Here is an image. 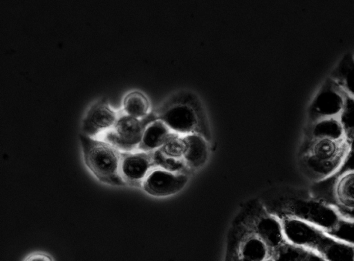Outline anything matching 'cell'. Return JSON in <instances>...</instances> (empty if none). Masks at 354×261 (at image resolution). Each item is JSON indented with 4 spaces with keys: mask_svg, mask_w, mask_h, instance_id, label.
Returning <instances> with one entry per match:
<instances>
[{
    "mask_svg": "<svg viewBox=\"0 0 354 261\" xmlns=\"http://www.w3.org/2000/svg\"><path fill=\"white\" fill-rule=\"evenodd\" d=\"M79 139L84 164L92 175L104 184L126 186L120 174L122 151L102 139L82 133Z\"/></svg>",
    "mask_w": 354,
    "mask_h": 261,
    "instance_id": "obj_1",
    "label": "cell"
},
{
    "mask_svg": "<svg viewBox=\"0 0 354 261\" xmlns=\"http://www.w3.org/2000/svg\"><path fill=\"white\" fill-rule=\"evenodd\" d=\"M283 215L310 222L326 232L333 228L341 217L334 204L313 195L290 200Z\"/></svg>",
    "mask_w": 354,
    "mask_h": 261,
    "instance_id": "obj_2",
    "label": "cell"
},
{
    "mask_svg": "<svg viewBox=\"0 0 354 261\" xmlns=\"http://www.w3.org/2000/svg\"><path fill=\"white\" fill-rule=\"evenodd\" d=\"M157 119L156 114L150 113L138 119L124 113L119 114L113 127L104 133L102 139L110 143L122 152L137 150L146 126Z\"/></svg>",
    "mask_w": 354,
    "mask_h": 261,
    "instance_id": "obj_3",
    "label": "cell"
},
{
    "mask_svg": "<svg viewBox=\"0 0 354 261\" xmlns=\"http://www.w3.org/2000/svg\"><path fill=\"white\" fill-rule=\"evenodd\" d=\"M286 241L317 253L328 237L321 228L299 218L283 215L280 218Z\"/></svg>",
    "mask_w": 354,
    "mask_h": 261,
    "instance_id": "obj_4",
    "label": "cell"
},
{
    "mask_svg": "<svg viewBox=\"0 0 354 261\" xmlns=\"http://www.w3.org/2000/svg\"><path fill=\"white\" fill-rule=\"evenodd\" d=\"M187 175L164 168L151 170L142 183L141 188L149 195L162 197L172 195L187 184Z\"/></svg>",
    "mask_w": 354,
    "mask_h": 261,
    "instance_id": "obj_5",
    "label": "cell"
},
{
    "mask_svg": "<svg viewBox=\"0 0 354 261\" xmlns=\"http://www.w3.org/2000/svg\"><path fill=\"white\" fill-rule=\"evenodd\" d=\"M118 115L111 107L106 97H102L90 106L81 124V133L94 138L111 129Z\"/></svg>",
    "mask_w": 354,
    "mask_h": 261,
    "instance_id": "obj_6",
    "label": "cell"
},
{
    "mask_svg": "<svg viewBox=\"0 0 354 261\" xmlns=\"http://www.w3.org/2000/svg\"><path fill=\"white\" fill-rule=\"evenodd\" d=\"M343 103L342 90L328 79L310 106L309 118L311 123L325 118L338 117Z\"/></svg>",
    "mask_w": 354,
    "mask_h": 261,
    "instance_id": "obj_7",
    "label": "cell"
},
{
    "mask_svg": "<svg viewBox=\"0 0 354 261\" xmlns=\"http://www.w3.org/2000/svg\"><path fill=\"white\" fill-rule=\"evenodd\" d=\"M153 165V152H121L120 174L126 186L141 187Z\"/></svg>",
    "mask_w": 354,
    "mask_h": 261,
    "instance_id": "obj_8",
    "label": "cell"
},
{
    "mask_svg": "<svg viewBox=\"0 0 354 261\" xmlns=\"http://www.w3.org/2000/svg\"><path fill=\"white\" fill-rule=\"evenodd\" d=\"M196 110L189 104L179 102L171 105L158 114L157 118L163 121L176 134L194 133L198 125Z\"/></svg>",
    "mask_w": 354,
    "mask_h": 261,
    "instance_id": "obj_9",
    "label": "cell"
},
{
    "mask_svg": "<svg viewBox=\"0 0 354 261\" xmlns=\"http://www.w3.org/2000/svg\"><path fill=\"white\" fill-rule=\"evenodd\" d=\"M352 144L346 138L341 139H310L304 153L319 160L343 164Z\"/></svg>",
    "mask_w": 354,
    "mask_h": 261,
    "instance_id": "obj_10",
    "label": "cell"
},
{
    "mask_svg": "<svg viewBox=\"0 0 354 261\" xmlns=\"http://www.w3.org/2000/svg\"><path fill=\"white\" fill-rule=\"evenodd\" d=\"M333 200L338 209H354V171L338 173L333 184Z\"/></svg>",
    "mask_w": 354,
    "mask_h": 261,
    "instance_id": "obj_11",
    "label": "cell"
},
{
    "mask_svg": "<svg viewBox=\"0 0 354 261\" xmlns=\"http://www.w3.org/2000/svg\"><path fill=\"white\" fill-rule=\"evenodd\" d=\"M301 167L310 180L319 183L335 177L342 164L319 160L308 154L303 153Z\"/></svg>",
    "mask_w": 354,
    "mask_h": 261,
    "instance_id": "obj_12",
    "label": "cell"
},
{
    "mask_svg": "<svg viewBox=\"0 0 354 261\" xmlns=\"http://www.w3.org/2000/svg\"><path fill=\"white\" fill-rule=\"evenodd\" d=\"M173 133L163 121L157 118L146 126L136 151L153 152L158 150Z\"/></svg>",
    "mask_w": 354,
    "mask_h": 261,
    "instance_id": "obj_13",
    "label": "cell"
},
{
    "mask_svg": "<svg viewBox=\"0 0 354 261\" xmlns=\"http://www.w3.org/2000/svg\"><path fill=\"white\" fill-rule=\"evenodd\" d=\"M255 231L271 251L286 240L281 219L277 216L265 215L261 217L257 222Z\"/></svg>",
    "mask_w": 354,
    "mask_h": 261,
    "instance_id": "obj_14",
    "label": "cell"
},
{
    "mask_svg": "<svg viewBox=\"0 0 354 261\" xmlns=\"http://www.w3.org/2000/svg\"><path fill=\"white\" fill-rule=\"evenodd\" d=\"M185 149L183 158L189 167L199 168L207 161L208 146L205 138L200 134L191 133L183 137Z\"/></svg>",
    "mask_w": 354,
    "mask_h": 261,
    "instance_id": "obj_15",
    "label": "cell"
},
{
    "mask_svg": "<svg viewBox=\"0 0 354 261\" xmlns=\"http://www.w3.org/2000/svg\"><path fill=\"white\" fill-rule=\"evenodd\" d=\"M329 79L343 92L354 97V57L352 54L342 58Z\"/></svg>",
    "mask_w": 354,
    "mask_h": 261,
    "instance_id": "obj_16",
    "label": "cell"
},
{
    "mask_svg": "<svg viewBox=\"0 0 354 261\" xmlns=\"http://www.w3.org/2000/svg\"><path fill=\"white\" fill-rule=\"evenodd\" d=\"M233 254L247 261H268L271 250L256 234L245 238Z\"/></svg>",
    "mask_w": 354,
    "mask_h": 261,
    "instance_id": "obj_17",
    "label": "cell"
},
{
    "mask_svg": "<svg viewBox=\"0 0 354 261\" xmlns=\"http://www.w3.org/2000/svg\"><path fill=\"white\" fill-rule=\"evenodd\" d=\"M327 261H354V246L328 235L317 251Z\"/></svg>",
    "mask_w": 354,
    "mask_h": 261,
    "instance_id": "obj_18",
    "label": "cell"
},
{
    "mask_svg": "<svg viewBox=\"0 0 354 261\" xmlns=\"http://www.w3.org/2000/svg\"><path fill=\"white\" fill-rule=\"evenodd\" d=\"M345 138L338 117L325 118L311 123L308 139Z\"/></svg>",
    "mask_w": 354,
    "mask_h": 261,
    "instance_id": "obj_19",
    "label": "cell"
},
{
    "mask_svg": "<svg viewBox=\"0 0 354 261\" xmlns=\"http://www.w3.org/2000/svg\"><path fill=\"white\" fill-rule=\"evenodd\" d=\"M150 102L147 96L140 91L128 93L122 100L123 113L131 117L142 119L151 112Z\"/></svg>",
    "mask_w": 354,
    "mask_h": 261,
    "instance_id": "obj_20",
    "label": "cell"
},
{
    "mask_svg": "<svg viewBox=\"0 0 354 261\" xmlns=\"http://www.w3.org/2000/svg\"><path fill=\"white\" fill-rule=\"evenodd\" d=\"M309 250L286 240L271 251L272 261H305Z\"/></svg>",
    "mask_w": 354,
    "mask_h": 261,
    "instance_id": "obj_21",
    "label": "cell"
},
{
    "mask_svg": "<svg viewBox=\"0 0 354 261\" xmlns=\"http://www.w3.org/2000/svg\"><path fill=\"white\" fill-rule=\"evenodd\" d=\"M342 92L344 95V103L338 119L345 138L352 144L354 141V97L342 90Z\"/></svg>",
    "mask_w": 354,
    "mask_h": 261,
    "instance_id": "obj_22",
    "label": "cell"
},
{
    "mask_svg": "<svg viewBox=\"0 0 354 261\" xmlns=\"http://www.w3.org/2000/svg\"><path fill=\"white\" fill-rule=\"evenodd\" d=\"M326 233L331 238L354 246V220L341 216Z\"/></svg>",
    "mask_w": 354,
    "mask_h": 261,
    "instance_id": "obj_23",
    "label": "cell"
},
{
    "mask_svg": "<svg viewBox=\"0 0 354 261\" xmlns=\"http://www.w3.org/2000/svg\"><path fill=\"white\" fill-rule=\"evenodd\" d=\"M185 149L183 137L173 133L165 144L158 149L165 156L172 158L183 157Z\"/></svg>",
    "mask_w": 354,
    "mask_h": 261,
    "instance_id": "obj_24",
    "label": "cell"
},
{
    "mask_svg": "<svg viewBox=\"0 0 354 261\" xmlns=\"http://www.w3.org/2000/svg\"><path fill=\"white\" fill-rule=\"evenodd\" d=\"M22 261H55V259L46 251H35L28 254Z\"/></svg>",
    "mask_w": 354,
    "mask_h": 261,
    "instance_id": "obj_25",
    "label": "cell"
},
{
    "mask_svg": "<svg viewBox=\"0 0 354 261\" xmlns=\"http://www.w3.org/2000/svg\"><path fill=\"white\" fill-rule=\"evenodd\" d=\"M344 171H354V146L353 145L346 157L339 173Z\"/></svg>",
    "mask_w": 354,
    "mask_h": 261,
    "instance_id": "obj_26",
    "label": "cell"
},
{
    "mask_svg": "<svg viewBox=\"0 0 354 261\" xmlns=\"http://www.w3.org/2000/svg\"><path fill=\"white\" fill-rule=\"evenodd\" d=\"M305 261H327L324 257H322L320 254L309 251L308 254L305 260Z\"/></svg>",
    "mask_w": 354,
    "mask_h": 261,
    "instance_id": "obj_27",
    "label": "cell"
},
{
    "mask_svg": "<svg viewBox=\"0 0 354 261\" xmlns=\"http://www.w3.org/2000/svg\"><path fill=\"white\" fill-rule=\"evenodd\" d=\"M339 213L341 216L354 220V209H338Z\"/></svg>",
    "mask_w": 354,
    "mask_h": 261,
    "instance_id": "obj_28",
    "label": "cell"
},
{
    "mask_svg": "<svg viewBox=\"0 0 354 261\" xmlns=\"http://www.w3.org/2000/svg\"><path fill=\"white\" fill-rule=\"evenodd\" d=\"M228 261H247L245 260H243L239 257H238L237 255H234V254H232L230 258H229V260ZM268 261H272V260H268Z\"/></svg>",
    "mask_w": 354,
    "mask_h": 261,
    "instance_id": "obj_29",
    "label": "cell"
},
{
    "mask_svg": "<svg viewBox=\"0 0 354 261\" xmlns=\"http://www.w3.org/2000/svg\"><path fill=\"white\" fill-rule=\"evenodd\" d=\"M352 145H353V146H354V141H353V142Z\"/></svg>",
    "mask_w": 354,
    "mask_h": 261,
    "instance_id": "obj_30",
    "label": "cell"
},
{
    "mask_svg": "<svg viewBox=\"0 0 354 261\" xmlns=\"http://www.w3.org/2000/svg\"><path fill=\"white\" fill-rule=\"evenodd\" d=\"M352 55H353V57H354V52H353Z\"/></svg>",
    "mask_w": 354,
    "mask_h": 261,
    "instance_id": "obj_31",
    "label": "cell"
}]
</instances>
